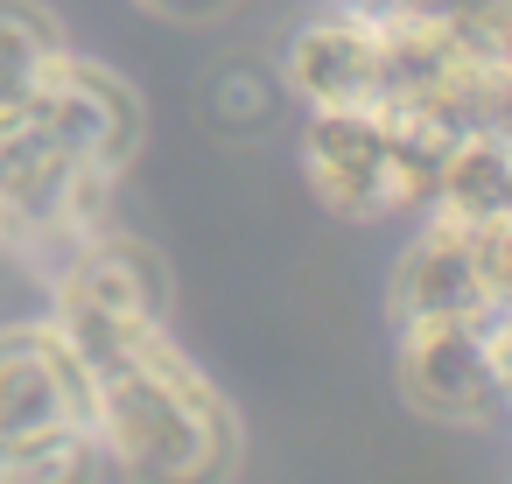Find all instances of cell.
Here are the masks:
<instances>
[{
  "label": "cell",
  "mask_w": 512,
  "mask_h": 484,
  "mask_svg": "<svg viewBox=\"0 0 512 484\" xmlns=\"http://www.w3.org/2000/svg\"><path fill=\"white\" fill-rule=\"evenodd\" d=\"M141 134V92L113 64L64 50L43 85L0 120V253L50 274L64 253L99 239Z\"/></svg>",
  "instance_id": "1"
},
{
  "label": "cell",
  "mask_w": 512,
  "mask_h": 484,
  "mask_svg": "<svg viewBox=\"0 0 512 484\" xmlns=\"http://www.w3.org/2000/svg\"><path fill=\"white\" fill-rule=\"evenodd\" d=\"M85 372H92V421H99L106 477L190 484V477L239 470L246 428L232 400L218 393V379H204V365H190V351L169 330L120 344L92 358Z\"/></svg>",
  "instance_id": "2"
},
{
  "label": "cell",
  "mask_w": 512,
  "mask_h": 484,
  "mask_svg": "<svg viewBox=\"0 0 512 484\" xmlns=\"http://www.w3.org/2000/svg\"><path fill=\"white\" fill-rule=\"evenodd\" d=\"M449 141L456 134L393 106H323L302 113V183L323 211L358 225L421 218L435 204Z\"/></svg>",
  "instance_id": "3"
},
{
  "label": "cell",
  "mask_w": 512,
  "mask_h": 484,
  "mask_svg": "<svg viewBox=\"0 0 512 484\" xmlns=\"http://www.w3.org/2000/svg\"><path fill=\"white\" fill-rule=\"evenodd\" d=\"M0 477H106L92 372L50 316L0 323Z\"/></svg>",
  "instance_id": "4"
},
{
  "label": "cell",
  "mask_w": 512,
  "mask_h": 484,
  "mask_svg": "<svg viewBox=\"0 0 512 484\" xmlns=\"http://www.w3.org/2000/svg\"><path fill=\"white\" fill-rule=\"evenodd\" d=\"M393 386L421 421H442V428L505 421L498 358H491V316L393 323Z\"/></svg>",
  "instance_id": "5"
},
{
  "label": "cell",
  "mask_w": 512,
  "mask_h": 484,
  "mask_svg": "<svg viewBox=\"0 0 512 484\" xmlns=\"http://www.w3.org/2000/svg\"><path fill=\"white\" fill-rule=\"evenodd\" d=\"M505 288H498V260H491V232L463 225L449 211H421L393 281H386V316L393 323H421V316H498Z\"/></svg>",
  "instance_id": "6"
},
{
  "label": "cell",
  "mask_w": 512,
  "mask_h": 484,
  "mask_svg": "<svg viewBox=\"0 0 512 484\" xmlns=\"http://www.w3.org/2000/svg\"><path fill=\"white\" fill-rule=\"evenodd\" d=\"M379 78H386L379 15H358V8H344V0H330L323 15H309L288 36V50H281V92L302 99V113L379 106Z\"/></svg>",
  "instance_id": "7"
},
{
  "label": "cell",
  "mask_w": 512,
  "mask_h": 484,
  "mask_svg": "<svg viewBox=\"0 0 512 484\" xmlns=\"http://www.w3.org/2000/svg\"><path fill=\"white\" fill-rule=\"evenodd\" d=\"M428 211H449V218L484 225V232H512V113L477 120L449 141Z\"/></svg>",
  "instance_id": "8"
},
{
  "label": "cell",
  "mask_w": 512,
  "mask_h": 484,
  "mask_svg": "<svg viewBox=\"0 0 512 484\" xmlns=\"http://www.w3.org/2000/svg\"><path fill=\"white\" fill-rule=\"evenodd\" d=\"M64 29L36 8V0H0V120H8L36 85L43 71L64 57Z\"/></svg>",
  "instance_id": "9"
},
{
  "label": "cell",
  "mask_w": 512,
  "mask_h": 484,
  "mask_svg": "<svg viewBox=\"0 0 512 484\" xmlns=\"http://www.w3.org/2000/svg\"><path fill=\"white\" fill-rule=\"evenodd\" d=\"M463 29L484 43V57H491L498 78L512 85V0H477V8L463 15Z\"/></svg>",
  "instance_id": "10"
},
{
  "label": "cell",
  "mask_w": 512,
  "mask_h": 484,
  "mask_svg": "<svg viewBox=\"0 0 512 484\" xmlns=\"http://www.w3.org/2000/svg\"><path fill=\"white\" fill-rule=\"evenodd\" d=\"M134 8L162 15V22H176V29H204V22H225L239 0H134Z\"/></svg>",
  "instance_id": "11"
},
{
  "label": "cell",
  "mask_w": 512,
  "mask_h": 484,
  "mask_svg": "<svg viewBox=\"0 0 512 484\" xmlns=\"http://www.w3.org/2000/svg\"><path fill=\"white\" fill-rule=\"evenodd\" d=\"M358 15H435V22H463L477 0H344Z\"/></svg>",
  "instance_id": "12"
},
{
  "label": "cell",
  "mask_w": 512,
  "mask_h": 484,
  "mask_svg": "<svg viewBox=\"0 0 512 484\" xmlns=\"http://www.w3.org/2000/svg\"><path fill=\"white\" fill-rule=\"evenodd\" d=\"M491 358H498V400H505V421H512V302L491 316Z\"/></svg>",
  "instance_id": "13"
},
{
  "label": "cell",
  "mask_w": 512,
  "mask_h": 484,
  "mask_svg": "<svg viewBox=\"0 0 512 484\" xmlns=\"http://www.w3.org/2000/svg\"><path fill=\"white\" fill-rule=\"evenodd\" d=\"M491 260H498V288L512 302V232H491Z\"/></svg>",
  "instance_id": "14"
}]
</instances>
